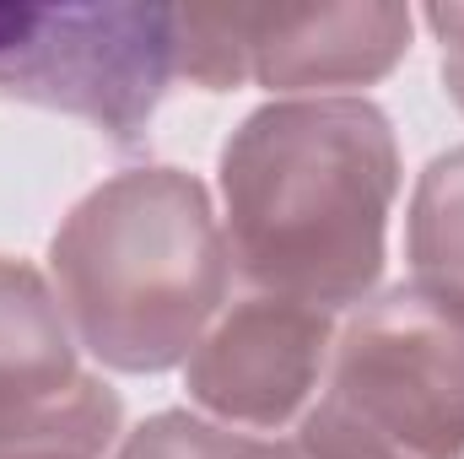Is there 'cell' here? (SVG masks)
Masks as SVG:
<instances>
[{
    "label": "cell",
    "mask_w": 464,
    "mask_h": 459,
    "mask_svg": "<svg viewBox=\"0 0 464 459\" xmlns=\"http://www.w3.org/2000/svg\"><path fill=\"white\" fill-rule=\"evenodd\" d=\"M179 60L168 5H0V98L92 119L140 141Z\"/></svg>",
    "instance_id": "277c9868"
},
{
    "label": "cell",
    "mask_w": 464,
    "mask_h": 459,
    "mask_svg": "<svg viewBox=\"0 0 464 459\" xmlns=\"http://www.w3.org/2000/svg\"><path fill=\"white\" fill-rule=\"evenodd\" d=\"M119 433L114 389L82 378L65 400L0 416V459H98Z\"/></svg>",
    "instance_id": "52a82bcc"
},
{
    "label": "cell",
    "mask_w": 464,
    "mask_h": 459,
    "mask_svg": "<svg viewBox=\"0 0 464 459\" xmlns=\"http://www.w3.org/2000/svg\"><path fill=\"white\" fill-rule=\"evenodd\" d=\"M265 444H248V438H227L206 422H189V416H157L146 422L130 444L124 459H265Z\"/></svg>",
    "instance_id": "9c48e42d"
},
{
    "label": "cell",
    "mask_w": 464,
    "mask_h": 459,
    "mask_svg": "<svg viewBox=\"0 0 464 459\" xmlns=\"http://www.w3.org/2000/svg\"><path fill=\"white\" fill-rule=\"evenodd\" d=\"M232 259L248 281L308 303H356L383 270L394 135L372 103L259 109L222 151Z\"/></svg>",
    "instance_id": "6da1fadb"
},
{
    "label": "cell",
    "mask_w": 464,
    "mask_h": 459,
    "mask_svg": "<svg viewBox=\"0 0 464 459\" xmlns=\"http://www.w3.org/2000/svg\"><path fill=\"white\" fill-rule=\"evenodd\" d=\"M330 351V314L292 298H254L189 362V395L248 427H281L314 389Z\"/></svg>",
    "instance_id": "5b68a950"
},
{
    "label": "cell",
    "mask_w": 464,
    "mask_h": 459,
    "mask_svg": "<svg viewBox=\"0 0 464 459\" xmlns=\"http://www.w3.org/2000/svg\"><path fill=\"white\" fill-rule=\"evenodd\" d=\"M54 281L82 341L109 367L162 373L184 362L227 298L206 190L173 168L92 190L54 232Z\"/></svg>",
    "instance_id": "7a4b0ae2"
},
{
    "label": "cell",
    "mask_w": 464,
    "mask_h": 459,
    "mask_svg": "<svg viewBox=\"0 0 464 459\" xmlns=\"http://www.w3.org/2000/svg\"><path fill=\"white\" fill-rule=\"evenodd\" d=\"M411 254L421 270L416 281L464 308V151H449L427 168L411 222Z\"/></svg>",
    "instance_id": "ba28073f"
},
{
    "label": "cell",
    "mask_w": 464,
    "mask_h": 459,
    "mask_svg": "<svg viewBox=\"0 0 464 459\" xmlns=\"http://www.w3.org/2000/svg\"><path fill=\"white\" fill-rule=\"evenodd\" d=\"M265 459H308V454H303V449H270Z\"/></svg>",
    "instance_id": "8fae6325"
},
{
    "label": "cell",
    "mask_w": 464,
    "mask_h": 459,
    "mask_svg": "<svg viewBox=\"0 0 464 459\" xmlns=\"http://www.w3.org/2000/svg\"><path fill=\"white\" fill-rule=\"evenodd\" d=\"M308 459H464V308L411 281L362 308L303 422Z\"/></svg>",
    "instance_id": "3957f363"
},
{
    "label": "cell",
    "mask_w": 464,
    "mask_h": 459,
    "mask_svg": "<svg viewBox=\"0 0 464 459\" xmlns=\"http://www.w3.org/2000/svg\"><path fill=\"white\" fill-rule=\"evenodd\" d=\"M427 22L443 33V76H449V93L459 98L464 109V11L459 5H438V11H427Z\"/></svg>",
    "instance_id": "30bf717a"
},
{
    "label": "cell",
    "mask_w": 464,
    "mask_h": 459,
    "mask_svg": "<svg viewBox=\"0 0 464 459\" xmlns=\"http://www.w3.org/2000/svg\"><path fill=\"white\" fill-rule=\"evenodd\" d=\"M65 325L27 265L0 259V416L38 411L76 389Z\"/></svg>",
    "instance_id": "8992f818"
}]
</instances>
